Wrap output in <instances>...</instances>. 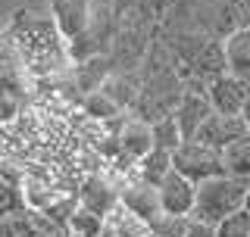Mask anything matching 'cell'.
<instances>
[{
	"instance_id": "cell-1",
	"label": "cell",
	"mask_w": 250,
	"mask_h": 237,
	"mask_svg": "<svg viewBox=\"0 0 250 237\" xmlns=\"http://www.w3.org/2000/svg\"><path fill=\"white\" fill-rule=\"evenodd\" d=\"M247 181L250 178H234V175H213L197 184L194 194V209L191 216L203 218V222H219L234 209H244V194H247Z\"/></svg>"
},
{
	"instance_id": "cell-2",
	"label": "cell",
	"mask_w": 250,
	"mask_h": 237,
	"mask_svg": "<svg viewBox=\"0 0 250 237\" xmlns=\"http://www.w3.org/2000/svg\"><path fill=\"white\" fill-rule=\"evenodd\" d=\"M172 169L178 175H185L188 181L200 184V181H207L213 175H222V159H219V150L188 138L172 150Z\"/></svg>"
},
{
	"instance_id": "cell-3",
	"label": "cell",
	"mask_w": 250,
	"mask_h": 237,
	"mask_svg": "<svg viewBox=\"0 0 250 237\" xmlns=\"http://www.w3.org/2000/svg\"><path fill=\"white\" fill-rule=\"evenodd\" d=\"M247 94H250V84H244L241 78H234L229 72L207 81V100L213 106V113H222V116H238Z\"/></svg>"
},
{
	"instance_id": "cell-4",
	"label": "cell",
	"mask_w": 250,
	"mask_h": 237,
	"mask_svg": "<svg viewBox=\"0 0 250 237\" xmlns=\"http://www.w3.org/2000/svg\"><path fill=\"white\" fill-rule=\"evenodd\" d=\"M194 194H197V184H194V181H188L185 175H178V172L172 169L169 175L156 184L160 212H166V216H191Z\"/></svg>"
},
{
	"instance_id": "cell-5",
	"label": "cell",
	"mask_w": 250,
	"mask_h": 237,
	"mask_svg": "<svg viewBox=\"0 0 250 237\" xmlns=\"http://www.w3.org/2000/svg\"><path fill=\"white\" fill-rule=\"evenodd\" d=\"M247 122L238 116H222V113H209L207 118H203V125L197 128V134H194V140H200V144L213 147V150H222L229 140L241 138V134H247Z\"/></svg>"
},
{
	"instance_id": "cell-6",
	"label": "cell",
	"mask_w": 250,
	"mask_h": 237,
	"mask_svg": "<svg viewBox=\"0 0 250 237\" xmlns=\"http://www.w3.org/2000/svg\"><path fill=\"white\" fill-rule=\"evenodd\" d=\"M209 113H213V106H209L207 94L191 91V88H182V97L172 106V118H175V125H178V131H182L185 140L197 134V128L203 125V118Z\"/></svg>"
},
{
	"instance_id": "cell-7",
	"label": "cell",
	"mask_w": 250,
	"mask_h": 237,
	"mask_svg": "<svg viewBox=\"0 0 250 237\" xmlns=\"http://www.w3.org/2000/svg\"><path fill=\"white\" fill-rule=\"evenodd\" d=\"M222 53H225V72L250 84V25L231 28L222 41Z\"/></svg>"
},
{
	"instance_id": "cell-8",
	"label": "cell",
	"mask_w": 250,
	"mask_h": 237,
	"mask_svg": "<svg viewBox=\"0 0 250 237\" xmlns=\"http://www.w3.org/2000/svg\"><path fill=\"white\" fill-rule=\"evenodd\" d=\"M100 237H153L150 222L141 218L138 212H131L128 206H122L119 200L104 212V231Z\"/></svg>"
},
{
	"instance_id": "cell-9",
	"label": "cell",
	"mask_w": 250,
	"mask_h": 237,
	"mask_svg": "<svg viewBox=\"0 0 250 237\" xmlns=\"http://www.w3.org/2000/svg\"><path fill=\"white\" fill-rule=\"evenodd\" d=\"M119 203L128 206L131 212H138V216L147 218V222L160 216V197H156V187L147 184V181H141L138 175L128 178L125 184H119Z\"/></svg>"
},
{
	"instance_id": "cell-10",
	"label": "cell",
	"mask_w": 250,
	"mask_h": 237,
	"mask_svg": "<svg viewBox=\"0 0 250 237\" xmlns=\"http://www.w3.org/2000/svg\"><path fill=\"white\" fill-rule=\"evenodd\" d=\"M116 200H119V187L113 181H106L104 175H91V178L82 181V191H78V203L82 206H88V209L104 216Z\"/></svg>"
},
{
	"instance_id": "cell-11",
	"label": "cell",
	"mask_w": 250,
	"mask_h": 237,
	"mask_svg": "<svg viewBox=\"0 0 250 237\" xmlns=\"http://www.w3.org/2000/svg\"><path fill=\"white\" fill-rule=\"evenodd\" d=\"M116 134H119L122 153L131 156L135 162L147 153V150H153V131H150V122H144V118H128Z\"/></svg>"
},
{
	"instance_id": "cell-12",
	"label": "cell",
	"mask_w": 250,
	"mask_h": 237,
	"mask_svg": "<svg viewBox=\"0 0 250 237\" xmlns=\"http://www.w3.org/2000/svg\"><path fill=\"white\" fill-rule=\"evenodd\" d=\"M219 159H222V172L234 178H250V131L241 138L229 140L219 150Z\"/></svg>"
},
{
	"instance_id": "cell-13",
	"label": "cell",
	"mask_w": 250,
	"mask_h": 237,
	"mask_svg": "<svg viewBox=\"0 0 250 237\" xmlns=\"http://www.w3.org/2000/svg\"><path fill=\"white\" fill-rule=\"evenodd\" d=\"M169 172H172V153L169 150L153 147V150H147V153L138 159V178L147 181V184H153V187L160 184Z\"/></svg>"
},
{
	"instance_id": "cell-14",
	"label": "cell",
	"mask_w": 250,
	"mask_h": 237,
	"mask_svg": "<svg viewBox=\"0 0 250 237\" xmlns=\"http://www.w3.org/2000/svg\"><path fill=\"white\" fill-rule=\"evenodd\" d=\"M66 228H69L72 234H82V237H100V231H104V216L78 203V206L69 212Z\"/></svg>"
},
{
	"instance_id": "cell-15",
	"label": "cell",
	"mask_w": 250,
	"mask_h": 237,
	"mask_svg": "<svg viewBox=\"0 0 250 237\" xmlns=\"http://www.w3.org/2000/svg\"><path fill=\"white\" fill-rule=\"evenodd\" d=\"M150 131H153V147H160V150H175L178 144H182V131H178V125H175V118L169 116H163V118H156V122H150Z\"/></svg>"
},
{
	"instance_id": "cell-16",
	"label": "cell",
	"mask_w": 250,
	"mask_h": 237,
	"mask_svg": "<svg viewBox=\"0 0 250 237\" xmlns=\"http://www.w3.org/2000/svg\"><path fill=\"white\" fill-rule=\"evenodd\" d=\"M216 237H250V212L234 209L216 222Z\"/></svg>"
},
{
	"instance_id": "cell-17",
	"label": "cell",
	"mask_w": 250,
	"mask_h": 237,
	"mask_svg": "<svg viewBox=\"0 0 250 237\" xmlns=\"http://www.w3.org/2000/svg\"><path fill=\"white\" fill-rule=\"evenodd\" d=\"M25 209V200H22V187L13 184V181L0 178V218H10L19 216Z\"/></svg>"
},
{
	"instance_id": "cell-18",
	"label": "cell",
	"mask_w": 250,
	"mask_h": 237,
	"mask_svg": "<svg viewBox=\"0 0 250 237\" xmlns=\"http://www.w3.org/2000/svg\"><path fill=\"white\" fill-rule=\"evenodd\" d=\"M188 216H166L160 212L156 218H150V234L153 237H185Z\"/></svg>"
},
{
	"instance_id": "cell-19",
	"label": "cell",
	"mask_w": 250,
	"mask_h": 237,
	"mask_svg": "<svg viewBox=\"0 0 250 237\" xmlns=\"http://www.w3.org/2000/svg\"><path fill=\"white\" fill-rule=\"evenodd\" d=\"M84 109L91 113V118H100V122H109L113 116H119V106H116V100H109L104 91H91V97L84 100Z\"/></svg>"
},
{
	"instance_id": "cell-20",
	"label": "cell",
	"mask_w": 250,
	"mask_h": 237,
	"mask_svg": "<svg viewBox=\"0 0 250 237\" xmlns=\"http://www.w3.org/2000/svg\"><path fill=\"white\" fill-rule=\"evenodd\" d=\"M185 237H216V225L213 222H203V218H197V216H188Z\"/></svg>"
},
{
	"instance_id": "cell-21",
	"label": "cell",
	"mask_w": 250,
	"mask_h": 237,
	"mask_svg": "<svg viewBox=\"0 0 250 237\" xmlns=\"http://www.w3.org/2000/svg\"><path fill=\"white\" fill-rule=\"evenodd\" d=\"M0 237H16V218H0Z\"/></svg>"
},
{
	"instance_id": "cell-22",
	"label": "cell",
	"mask_w": 250,
	"mask_h": 237,
	"mask_svg": "<svg viewBox=\"0 0 250 237\" xmlns=\"http://www.w3.org/2000/svg\"><path fill=\"white\" fill-rule=\"evenodd\" d=\"M241 118H244V122H247V128H250V94H247L244 106H241Z\"/></svg>"
},
{
	"instance_id": "cell-23",
	"label": "cell",
	"mask_w": 250,
	"mask_h": 237,
	"mask_svg": "<svg viewBox=\"0 0 250 237\" xmlns=\"http://www.w3.org/2000/svg\"><path fill=\"white\" fill-rule=\"evenodd\" d=\"M244 209L250 212V181H247V194H244Z\"/></svg>"
},
{
	"instance_id": "cell-24",
	"label": "cell",
	"mask_w": 250,
	"mask_h": 237,
	"mask_svg": "<svg viewBox=\"0 0 250 237\" xmlns=\"http://www.w3.org/2000/svg\"><path fill=\"white\" fill-rule=\"evenodd\" d=\"M66 237H82V234H72V231H69V234H66Z\"/></svg>"
}]
</instances>
